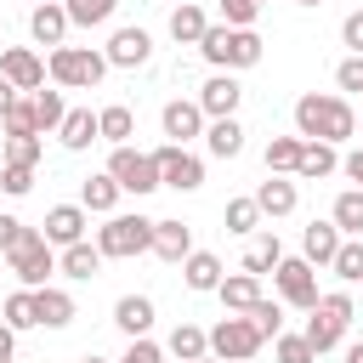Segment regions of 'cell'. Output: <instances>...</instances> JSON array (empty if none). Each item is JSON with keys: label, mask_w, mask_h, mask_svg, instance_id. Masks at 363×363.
Masks as SVG:
<instances>
[{"label": "cell", "mask_w": 363, "mask_h": 363, "mask_svg": "<svg viewBox=\"0 0 363 363\" xmlns=\"http://www.w3.org/2000/svg\"><path fill=\"white\" fill-rule=\"evenodd\" d=\"M352 130H357V113H352V102L346 96H335V91H306L301 102H295V136H306V142H352Z\"/></svg>", "instance_id": "6da1fadb"}, {"label": "cell", "mask_w": 363, "mask_h": 363, "mask_svg": "<svg viewBox=\"0 0 363 363\" xmlns=\"http://www.w3.org/2000/svg\"><path fill=\"white\" fill-rule=\"evenodd\" d=\"M199 51H204V62H210V68H227V74H238V68H255V62L267 57V40H261L255 28L210 23V28H204V40H199Z\"/></svg>", "instance_id": "7a4b0ae2"}, {"label": "cell", "mask_w": 363, "mask_h": 363, "mask_svg": "<svg viewBox=\"0 0 363 363\" xmlns=\"http://www.w3.org/2000/svg\"><path fill=\"white\" fill-rule=\"evenodd\" d=\"M45 74L62 85V91H96L102 74H108V57L91 51V45H57L45 57Z\"/></svg>", "instance_id": "3957f363"}, {"label": "cell", "mask_w": 363, "mask_h": 363, "mask_svg": "<svg viewBox=\"0 0 363 363\" xmlns=\"http://www.w3.org/2000/svg\"><path fill=\"white\" fill-rule=\"evenodd\" d=\"M6 261H11V272H17L23 289H45L51 272H57V244H51L40 227H23V238L6 250Z\"/></svg>", "instance_id": "277c9868"}, {"label": "cell", "mask_w": 363, "mask_h": 363, "mask_svg": "<svg viewBox=\"0 0 363 363\" xmlns=\"http://www.w3.org/2000/svg\"><path fill=\"white\" fill-rule=\"evenodd\" d=\"M352 318H357V306H352V295L346 289H329V295H318V306H312V318H306V340L318 346V357L323 352H335L340 340H346V329H352Z\"/></svg>", "instance_id": "5b68a950"}, {"label": "cell", "mask_w": 363, "mask_h": 363, "mask_svg": "<svg viewBox=\"0 0 363 363\" xmlns=\"http://www.w3.org/2000/svg\"><path fill=\"white\" fill-rule=\"evenodd\" d=\"M96 250L108 255V261H130V255H142V250H153V221L147 216H108L102 227H96Z\"/></svg>", "instance_id": "8992f818"}, {"label": "cell", "mask_w": 363, "mask_h": 363, "mask_svg": "<svg viewBox=\"0 0 363 363\" xmlns=\"http://www.w3.org/2000/svg\"><path fill=\"white\" fill-rule=\"evenodd\" d=\"M261 346H267V335L255 329L250 312H227V318L210 329V357H221V363H250Z\"/></svg>", "instance_id": "52a82bcc"}, {"label": "cell", "mask_w": 363, "mask_h": 363, "mask_svg": "<svg viewBox=\"0 0 363 363\" xmlns=\"http://www.w3.org/2000/svg\"><path fill=\"white\" fill-rule=\"evenodd\" d=\"M108 176H113L125 193H136V199H147V193H159V187H164L159 159H153V153H142V147H130V142L108 153Z\"/></svg>", "instance_id": "ba28073f"}, {"label": "cell", "mask_w": 363, "mask_h": 363, "mask_svg": "<svg viewBox=\"0 0 363 363\" xmlns=\"http://www.w3.org/2000/svg\"><path fill=\"white\" fill-rule=\"evenodd\" d=\"M272 284H278V301L284 306H301V312H312L318 306V267L306 261V255H284L278 267H272Z\"/></svg>", "instance_id": "9c48e42d"}, {"label": "cell", "mask_w": 363, "mask_h": 363, "mask_svg": "<svg viewBox=\"0 0 363 363\" xmlns=\"http://www.w3.org/2000/svg\"><path fill=\"white\" fill-rule=\"evenodd\" d=\"M153 159H159V176H164V187H176V193H199V187H204V159H199V153H187L182 142H164V147H153Z\"/></svg>", "instance_id": "30bf717a"}, {"label": "cell", "mask_w": 363, "mask_h": 363, "mask_svg": "<svg viewBox=\"0 0 363 363\" xmlns=\"http://www.w3.org/2000/svg\"><path fill=\"white\" fill-rule=\"evenodd\" d=\"M238 102H244V85H238V74H227V68H216V74L204 79V91H199L204 119H227V113H238Z\"/></svg>", "instance_id": "8fae6325"}, {"label": "cell", "mask_w": 363, "mask_h": 363, "mask_svg": "<svg viewBox=\"0 0 363 363\" xmlns=\"http://www.w3.org/2000/svg\"><path fill=\"white\" fill-rule=\"evenodd\" d=\"M102 57H108V68H142L153 57V34L147 28H113V40L102 45Z\"/></svg>", "instance_id": "7c38bea8"}, {"label": "cell", "mask_w": 363, "mask_h": 363, "mask_svg": "<svg viewBox=\"0 0 363 363\" xmlns=\"http://www.w3.org/2000/svg\"><path fill=\"white\" fill-rule=\"evenodd\" d=\"M85 221H91V210H85V204H51V210H45V221H40V233H45L57 250H68V244H79V238H85Z\"/></svg>", "instance_id": "4fadbf2b"}, {"label": "cell", "mask_w": 363, "mask_h": 363, "mask_svg": "<svg viewBox=\"0 0 363 363\" xmlns=\"http://www.w3.org/2000/svg\"><path fill=\"white\" fill-rule=\"evenodd\" d=\"M68 28H74V23H68V6H62V0H40V6L28 11V34H34V45H51V51H57V45L68 40Z\"/></svg>", "instance_id": "5bb4252c"}, {"label": "cell", "mask_w": 363, "mask_h": 363, "mask_svg": "<svg viewBox=\"0 0 363 363\" xmlns=\"http://www.w3.org/2000/svg\"><path fill=\"white\" fill-rule=\"evenodd\" d=\"M159 125H164V136H170V142H182V147H187L193 136H204V125H210V119H204L199 96H193V102H182V96H176V102H164Z\"/></svg>", "instance_id": "9a60e30c"}, {"label": "cell", "mask_w": 363, "mask_h": 363, "mask_svg": "<svg viewBox=\"0 0 363 363\" xmlns=\"http://www.w3.org/2000/svg\"><path fill=\"white\" fill-rule=\"evenodd\" d=\"M0 74H6L17 91H40V85H45V62H40L28 45H6V51H0Z\"/></svg>", "instance_id": "2e32d148"}, {"label": "cell", "mask_w": 363, "mask_h": 363, "mask_svg": "<svg viewBox=\"0 0 363 363\" xmlns=\"http://www.w3.org/2000/svg\"><path fill=\"white\" fill-rule=\"evenodd\" d=\"M255 204H261V216H267V221H278V216H295V204H301V187H295L289 176H272V170H267V182L255 187Z\"/></svg>", "instance_id": "e0dca14e"}, {"label": "cell", "mask_w": 363, "mask_h": 363, "mask_svg": "<svg viewBox=\"0 0 363 363\" xmlns=\"http://www.w3.org/2000/svg\"><path fill=\"white\" fill-rule=\"evenodd\" d=\"M57 142H62L68 153H85L91 142H102L96 113H91V108H68V113H62V125H57Z\"/></svg>", "instance_id": "ac0fdd59"}, {"label": "cell", "mask_w": 363, "mask_h": 363, "mask_svg": "<svg viewBox=\"0 0 363 363\" xmlns=\"http://www.w3.org/2000/svg\"><path fill=\"white\" fill-rule=\"evenodd\" d=\"M153 255L170 261V267H182L193 255V227L187 221H153Z\"/></svg>", "instance_id": "d6986e66"}, {"label": "cell", "mask_w": 363, "mask_h": 363, "mask_svg": "<svg viewBox=\"0 0 363 363\" xmlns=\"http://www.w3.org/2000/svg\"><path fill=\"white\" fill-rule=\"evenodd\" d=\"M340 238H346V233L335 227V216H329V221H312V227L301 233V255H306L312 267H329L335 250H340Z\"/></svg>", "instance_id": "ffe728a7"}, {"label": "cell", "mask_w": 363, "mask_h": 363, "mask_svg": "<svg viewBox=\"0 0 363 363\" xmlns=\"http://www.w3.org/2000/svg\"><path fill=\"white\" fill-rule=\"evenodd\" d=\"M335 170H340L335 142H301V159H295V176H301V182H323V176H335Z\"/></svg>", "instance_id": "44dd1931"}, {"label": "cell", "mask_w": 363, "mask_h": 363, "mask_svg": "<svg viewBox=\"0 0 363 363\" xmlns=\"http://www.w3.org/2000/svg\"><path fill=\"white\" fill-rule=\"evenodd\" d=\"M182 278H187V289H193V295H216V284H221L227 272H221V255L193 250V255L182 261Z\"/></svg>", "instance_id": "7402d4cb"}, {"label": "cell", "mask_w": 363, "mask_h": 363, "mask_svg": "<svg viewBox=\"0 0 363 363\" xmlns=\"http://www.w3.org/2000/svg\"><path fill=\"white\" fill-rule=\"evenodd\" d=\"M204 147H210L216 159H238V153H244V125H238V113L210 119V125H204Z\"/></svg>", "instance_id": "603a6c76"}, {"label": "cell", "mask_w": 363, "mask_h": 363, "mask_svg": "<svg viewBox=\"0 0 363 363\" xmlns=\"http://www.w3.org/2000/svg\"><path fill=\"white\" fill-rule=\"evenodd\" d=\"M34 306H40V329H68L74 323V295L57 289V284L34 289Z\"/></svg>", "instance_id": "cb8c5ba5"}, {"label": "cell", "mask_w": 363, "mask_h": 363, "mask_svg": "<svg viewBox=\"0 0 363 363\" xmlns=\"http://www.w3.org/2000/svg\"><path fill=\"white\" fill-rule=\"evenodd\" d=\"M153 318H159V312H153V301H147V295H119V301H113V323H119L130 340H136V335H147V329H153Z\"/></svg>", "instance_id": "d4e9b609"}, {"label": "cell", "mask_w": 363, "mask_h": 363, "mask_svg": "<svg viewBox=\"0 0 363 363\" xmlns=\"http://www.w3.org/2000/svg\"><path fill=\"white\" fill-rule=\"evenodd\" d=\"M119 193H125V187H119V182H113L108 170H102V176H85V182H79V204H85L91 216H113Z\"/></svg>", "instance_id": "484cf974"}, {"label": "cell", "mask_w": 363, "mask_h": 363, "mask_svg": "<svg viewBox=\"0 0 363 363\" xmlns=\"http://www.w3.org/2000/svg\"><path fill=\"white\" fill-rule=\"evenodd\" d=\"M102 261H108V255H102L96 244H85V238H79V244H68V250L57 255V272H62V278H96V272H102Z\"/></svg>", "instance_id": "4316f807"}, {"label": "cell", "mask_w": 363, "mask_h": 363, "mask_svg": "<svg viewBox=\"0 0 363 363\" xmlns=\"http://www.w3.org/2000/svg\"><path fill=\"white\" fill-rule=\"evenodd\" d=\"M216 295H221L227 312H250V306L261 301V278H255V272H233V278L216 284Z\"/></svg>", "instance_id": "83f0119b"}, {"label": "cell", "mask_w": 363, "mask_h": 363, "mask_svg": "<svg viewBox=\"0 0 363 363\" xmlns=\"http://www.w3.org/2000/svg\"><path fill=\"white\" fill-rule=\"evenodd\" d=\"M204 28H210V17H204V6H193V0H182V6L170 11V40H176V45H199V40H204Z\"/></svg>", "instance_id": "f1b7e54d"}, {"label": "cell", "mask_w": 363, "mask_h": 363, "mask_svg": "<svg viewBox=\"0 0 363 363\" xmlns=\"http://www.w3.org/2000/svg\"><path fill=\"white\" fill-rule=\"evenodd\" d=\"M164 352L182 357V363H199V357H210V335H204L199 323H176L170 340H164Z\"/></svg>", "instance_id": "f546056e"}, {"label": "cell", "mask_w": 363, "mask_h": 363, "mask_svg": "<svg viewBox=\"0 0 363 363\" xmlns=\"http://www.w3.org/2000/svg\"><path fill=\"white\" fill-rule=\"evenodd\" d=\"M96 125H102V142H113V147H125V142L136 136V113H130L125 102H108V108L96 113Z\"/></svg>", "instance_id": "4dcf8cb0"}, {"label": "cell", "mask_w": 363, "mask_h": 363, "mask_svg": "<svg viewBox=\"0 0 363 363\" xmlns=\"http://www.w3.org/2000/svg\"><path fill=\"white\" fill-rule=\"evenodd\" d=\"M0 318H6L17 335H23V329H40V306H34V289H23V284H17V289L6 295V306H0Z\"/></svg>", "instance_id": "1f68e13d"}, {"label": "cell", "mask_w": 363, "mask_h": 363, "mask_svg": "<svg viewBox=\"0 0 363 363\" xmlns=\"http://www.w3.org/2000/svg\"><path fill=\"white\" fill-rule=\"evenodd\" d=\"M329 216H335V227H340L346 238H363V187H346Z\"/></svg>", "instance_id": "d6a6232c"}, {"label": "cell", "mask_w": 363, "mask_h": 363, "mask_svg": "<svg viewBox=\"0 0 363 363\" xmlns=\"http://www.w3.org/2000/svg\"><path fill=\"white\" fill-rule=\"evenodd\" d=\"M278 261H284V244H278V233H261V238L244 250V272H255V278H261V272H272Z\"/></svg>", "instance_id": "836d02e7"}, {"label": "cell", "mask_w": 363, "mask_h": 363, "mask_svg": "<svg viewBox=\"0 0 363 363\" xmlns=\"http://www.w3.org/2000/svg\"><path fill=\"white\" fill-rule=\"evenodd\" d=\"M329 272H335L340 284H363V238H340V250H335Z\"/></svg>", "instance_id": "e575fe53"}, {"label": "cell", "mask_w": 363, "mask_h": 363, "mask_svg": "<svg viewBox=\"0 0 363 363\" xmlns=\"http://www.w3.org/2000/svg\"><path fill=\"white\" fill-rule=\"evenodd\" d=\"M62 6H68V23L74 28H102L119 11V0H62Z\"/></svg>", "instance_id": "d590c367"}, {"label": "cell", "mask_w": 363, "mask_h": 363, "mask_svg": "<svg viewBox=\"0 0 363 363\" xmlns=\"http://www.w3.org/2000/svg\"><path fill=\"white\" fill-rule=\"evenodd\" d=\"M301 142H306V136H272V142H267V170H272V176H295Z\"/></svg>", "instance_id": "8d00e7d4"}, {"label": "cell", "mask_w": 363, "mask_h": 363, "mask_svg": "<svg viewBox=\"0 0 363 363\" xmlns=\"http://www.w3.org/2000/svg\"><path fill=\"white\" fill-rule=\"evenodd\" d=\"M221 221H227V233H255V227H261V204H255V193H244V199H227Z\"/></svg>", "instance_id": "74e56055"}, {"label": "cell", "mask_w": 363, "mask_h": 363, "mask_svg": "<svg viewBox=\"0 0 363 363\" xmlns=\"http://www.w3.org/2000/svg\"><path fill=\"white\" fill-rule=\"evenodd\" d=\"M0 130H6V136H40V125H34V96H17V102L6 108V119H0Z\"/></svg>", "instance_id": "f35d334b"}, {"label": "cell", "mask_w": 363, "mask_h": 363, "mask_svg": "<svg viewBox=\"0 0 363 363\" xmlns=\"http://www.w3.org/2000/svg\"><path fill=\"white\" fill-rule=\"evenodd\" d=\"M62 113H68V108H62V91H45V85H40V91H34V125H40V130H57Z\"/></svg>", "instance_id": "ab89813d"}, {"label": "cell", "mask_w": 363, "mask_h": 363, "mask_svg": "<svg viewBox=\"0 0 363 363\" xmlns=\"http://www.w3.org/2000/svg\"><path fill=\"white\" fill-rule=\"evenodd\" d=\"M250 318H255V329H261L267 340H278V335H284V301H267V295H261V301L250 306Z\"/></svg>", "instance_id": "60d3db41"}, {"label": "cell", "mask_w": 363, "mask_h": 363, "mask_svg": "<svg viewBox=\"0 0 363 363\" xmlns=\"http://www.w3.org/2000/svg\"><path fill=\"white\" fill-rule=\"evenodd\" d=\"M272 352H278V363H318V346L306 335H278Z\"/></svg>", "instance_id": "b9f144b4"}, {"label": "cell", "mask_w": 363, "mask_h": 363, "mask_svg": "<svg viewBox=\"0 0 363 363\" xmlns=\"http://www.w3.org/2000/svg\"><path fill=\"white\" fill-rule=\"evenodd\" d=\"M45 142L40 136H6V164H40Z\"/></svg>", "instance_id": "7bdbcfd3"}, {"label": "cell", "mask_w": 363, "mask_h": 363, "mask_svg": "<svg viewBox=\"0 0 363 363\" xmlns=\"http://www.w3.org/2000/svg\"><path fill=\"white\" fill-rule=\"evenodd\" d=\"M255 17H261V0H221V23H233V28H255Z\"/></svg>", "instance_id": "ee69618b"}, {"label": "cell", "mask_w": 363, "mask_h": 363, "mask_svg": "<svg viewBox=\"0 0 363 363\" xmlns=\"http://www.w3.org/2000/svg\"><path fill=\"white\" fill-rule=\"evenodd\" d=\"M0 187H6L11 199H23V193L34 187V164H0Z\"/></svg>", "instance_id": "f6af8a7d"}, {"label": "cell", "mask_w": 363, "mask_h": 363, "mask_svg": "<svg viewBox=\"0 0 363 363\" xmlns=\"http://www.w3.org/2000/svg\"><path fill=\"white\" fill-rule=\"evenodd\" d=\"M119 363H164V346L159 340H147V335H136L130 346H125V357Z\"/></svg>", "instance_id": "bcb514c9"}, {"label": "cell", "mask_w": 363, "mask_h": 363, "mask_svg": "<svg viewBox=\"0 0 363 363\" xmlns=\"http://www.w3.org/2000/svg\"><path fill=\"white\" fill-rule=\"evenodd\" d=\"M340 40H346V51H352V57H363V6H357V11H346Z\"/></svg>", "instance_id": "7dc6e473"}, {"label": "cell", "mask_w": 363, "mask_h": 363, "mask_svg": "<svg viewBox=\"0 0 363 363\" xmlns=\"http://www.w3.org/2000/svg\"><path fill=\"white\" fill-rule=\"evenodd\" d=\"M335 85H340V91H363V57H346V62L335 68Z\"/></svg>", "instance_id": "c3c4849f"}, {"label": "cell", "mask_w": 363, "mask_h": 363, "mask_svg": "<svg viewBox=\"0 0 363 363\" xmlns=\"http://www.w3.org/2000/svg\"><path fill=\"white\" fill-rule=\"evenodd\" d=\"M340 176H346L352 187H363V147H352V153L340 159Z\"/></svg>", "instance_id": "681fc988"}, {"label": "cell", "mask_w": 363, "mask_h": 363, "mask_svg": "<svg viewBox=\"0 0 363 363\" xmlns=\"http://www.w3.org/2000/svg\"><path fill=\"white\" fill-rule=\"evenodd\" d=\"M17 238H23V221H17V216H0V255H6Z\"/></svg>", "instance_id": "f907efd6"}, {"label": "cell", "mask_w": 363, "mask_h": 363, "mask_svg": "<svg viewBox=\"0 0 363 363\" xmlns=\"http://www.w3.org/2000/svg\"><path fill=\"white\" fill-rule=\"evenodd\" d=\"M11 357H17V329L0 318V363H11Z\"/></svg>", "instance_id": "816d5d0a"}, {"label": "cell", "mask_w": 363, "mask_h": 363, "mask_svg": "<svg viewBox=\"0 0 363 363\" xmlns=\"http://www.w3.org/2000/svg\"><path fill=\"white\" fill-rule=\"evenodd\" d=\"M17 96H23V91H17V85H11V79H6V74H0V119H6V108H11V102H17Z\"/></svg>", "instance_id": "f5cc1de1"}, {"label": "cell", "mask_w": 363, "mask_h": 363, "mask_svg": "<svg viewBox=\"0 0 363 363\" xmlns=\"http://www.w3.org/2000/svg\"><path fill=\"white\" fill-rule=\"evenodd\" d=\"M346 363H363V340H357V346H346Z\"/></svg>", "instance_id": "db71d44e"}, {"label": "cell", "mask_w": 363, "mask_h": 363, "mask_svg": "<svg viewBox=\"0 0 363 363\" xmlns=\"http://www.w3.org/2000/svg\"><path fill=\"white\" fill-rule=\"evenodd\" d=\"M79 363H108V357H79Z\"/></svg>", "instance_id": "11a10c76"}, {"label": "cell", "mask_w": 363, "mask_h": 363, "mask_svg": "<svg viewBox=\"0 0 363 363\" xmlns=\"http://www.w3.org/2000/svg\"><path fill=\"white\" fill-rule=\"evenodd\" d=\"M199 363H221V357H199Z\"/></svg>", "instance_id": "9f6ffc18"}, {"label": "cell", "mask_w": 363, "mask_h": 363, "mask_svg": "<svg viewBox=\"0 0 363 363\" xmlns=\"http://www.w3.org/2000/svg\"><path fill=\"white\" fill-rule=\"evenodd\" d=\"M295 6H318V0H295Z\"/></svg>", "instance_id": "6f0895ef"}, {"label": "cell", "mask_w": 363, "mask_h": 363, "mask_svg": "<svg viewBox=\"0 0 363 363\" xmlns=\"http://www.w3.org/2000/svg\"><path fill=\"white\" fill-rule=\"evenodd\" d=\"M261 6H267V0H261Z\"/></svg>", "instance_id": "680465c9"}, {"label": "cell", "mask_w": 363, "mask_h": 363, "mask_svg": "<svg viewBox=\"0 0 363 363\" xmlns=\"http://www.w3.org/2000/svg\"><path fill=\"white\" fill-rule=\"evenodd\" d=\"M34 6H40V0H34Z\"/></svg>", "instance_id": "91938a15"}]
</instances>
